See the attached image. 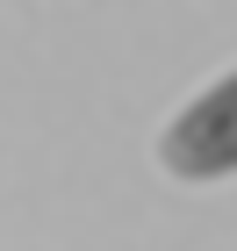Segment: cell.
<instances>
[{
  "mask_svg": "<svg viewBox=\"0 0 237 251\" xmlns=\"http://www.w3.org/2000/svg\"><path fill=\"white\" fill-rule=\"evenodd\" d=\"M158 158L173 179H223L237 173V72L216 79L201 100H187L173 129L158 136Z\"/></svg>",
  "mask_w": 237,
  "mask_h": 251,
  "instance_id": "cell-1",
  "label": "cell"
}]
</instances>
